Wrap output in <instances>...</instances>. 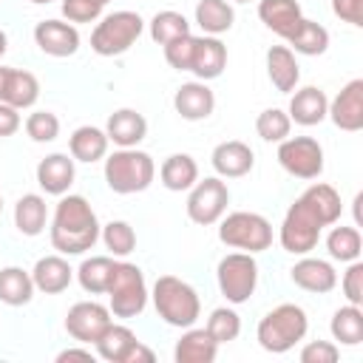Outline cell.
I'll list each match as a JSON object with an SVG mask.
<instances>
[{"instance_id": "6da1fadb", "label": "cell", "mask_w": 363, "mask_h": 363, "mask_svg": "<svg viewBox=\"0 0 363 363\" xmlns=\"http://www.w3.org/2000/svg\"><path fill=\"white\" fill-rule=\"evenodd\" d=\"M343 213L340 193L326 182H312L286 210L278 241L292 255H306L318 247L323 227L337 224Z\"/></svg>"}, {"instance_id": "7a4b0ae2", "label": "cell", "mask_w": 363, "mask_h": 363, "mask_svg": "<svg viewBox=\"0 0 363 363\" xmlns=\"http://www.w3.org/2000/svg\"><path fill=\"white\" fill-rule=\"evenodd\" d=\"M99 218L85 196H60L51 218V247L60 255H82L99 241Z\"/></svg>"}, {"instance_id": "3957f363", "label": "cell", "mask_w": 363, "mask_h": 363, "mask_svg": "<svg viewBox=\"0 0 363 363\" xmlns=\"http://www.w3.org/2000/svg\"><path fill=\"white\" fill-rule=\"evenodd\" d=\"M150 301L156 306V315L167 323V326H176V329H187L199 320L201 315V298L199 292L176 278V275H159L153 289H150Z\"/></svg>"}, {"instance_id": "277c9868", "label": "cell", "mask_w": 363, "mask_h": 363, "mask_svg": "<svg viewBox=\"0 0 363 363\" xmlns=\"http://www.w3.org/2000/svg\"><path fill=\"white\" fill-rule=\"evenodd\" d=\"M309 332V318L298 303H278L275 309H269L255 329L258 346L264 352L272 354H284L289 349H295Z\"/></svg>"}, {"instance_id": "5b68a950", "label": "cell", "mask_w": 363, "mask_h": 363, "mask_svg": "<svg viewBox=\"0 0 363 363\" xmlns=\"http://www.w3.org/2000/svg\"><path fill=\"white\" fill-rule=\"evenodd\" d=\"M105 184L119 193V196H130V193H142L153 184L156 179V162L150 153L139 150V147H116L111 156H105Z\"/></svg>"}, {"instance_id": "8992f818", "label": "cell", "mask_w": 363, "mask_h": 363, "mask_svg": "<svg viewBox=\"0 0 363 363\" xmlns=\"http://www.w3.org/2000/svg\"><path fill=\"white\" fill-rule=\"evenodd\" d=\"M105 295H108V309L113 318L142 315L147 306V298H150L147 284H145V272L130 261H116Z\"/></svg>"}, {"instance_id": "52a82bcc", "label": "cell", "mask_w": 363, "mask_h": 363, "mask_svg": "<svg viewBox=\"0 0 363 363\" xmlns=\"http://www.w3.org/2000/svg\"><path fill=\"white\" fill-rule=\"evenodd\" d=\"M142 31L145 20L130 9H119L99 17V23L91 31V48L99 57H119L142 37Z\"/></svg>"}, {"instance_id": "ba28073f", "label": "cell", "mask_w": 363, "mask_h": 363, "mask_svg": "<svg viewBox=\"0 0 363 363\" xmlns=\"http://www.w3.org/2000/svg\"><path fill=\"white\" fill-rule=\"evenodd\" d=\"M218 241L241 252H264L272 247V224L261 213L235 210L218 218Z\"/></svg>"}, {"instance_id": "9c48e42d", "label": "cell", "mask_w": 363, "mask_h": 363, "mask_svg": "<svg viewBox=\"0 0 363 363\" xmlns=\"http://www.w3.org/2000/svg\"><path fill=\"white\" fill-rule=\"evenodd\" d=\"M216 281L227 303H247L258 286V264L252 252H230L216 267Z\"/></svg>"}, {"instance_id": "30bf717a", "label": "cell", "mask_w": 363, "mask_h": 363, "mask_svg": "<svg viewBox=\"0 0 363 363\" xmlns=\"http://www.w3.org/2000/svg\"><path fill=\"white\" fill-rule=\"evenodd\" d=\"M278 164L303 182H312L323 173V147L312 136H286L278 142Z\"/></svg>"}, {"instance_id": "8fae6325", "label": "cell", "mask_w": 363, "mask_h": 363, "mask_svg": "<svg viewBox=\"0 0 363 363\" xmlns=\"http://www.w3.org/2000/svg\"><path fill=\"white\" fill-rule=\"evenodd\" d=\"M227 204H230V190L221 182V176L199 179L187 193V216L193 224L201 227L218 224V218L227 213Z\"/></svg>"}, {"instance_id": "7c38bea8", "label": "cell", "mask_w": 363, "mask_h": 363, "mask_svg": "<svg viewBox=\"0 0 363 363\" xmlns=\"http://www.w3.org/2000/svg\"><path fill=\"white\" fill-rule=\"evenodd\" d=\"M108 326H111V309L96 301H77L65 315V332L82 346L96 343Z\"/></svg>"}, {"instance_id": "4fadbf2b", "label": "cell", "mask_w": 363, "mask_h": 363, "mask_svg": "<svg viewBox=\"0 0 363 363\" xmlns=\"http://www.w3.org/2000/svg\"><path fill=\"white\" fill-rule=\"evenodd\" d=\"M34 43L48 57H71L79 51V31L68 20H40L34 26Z\"/></svg>"}, {"instance_id": "5bb4252c", "label": "cell", "mask_w": 363, "mask_h": 363, "mask_svg": "<svg viewBox=\"0 0 363 363\" xmlns=\"http://www.w3.org/2000/svg\"><path fill=\"white\" fill-rule=\"evenodd\" d=\"M326 116L335 122V128L346 133H357L363 128V79H349L335 99H329Z\"/></svg>"}, {"instance_id": "9a60e30c", "label": "cell", "mask_w": 363, "mask_h": 363, "mask_svg": "<svg viewBox=\"0 0 363 363\" xmlns=\"http://www.w3.org/2000/svg\"><path fill=\"white\" fill-rule=\"evenodd\" d=\"M40 99V79L31 71L0 65V102L23 111Z\"/></svg>"}, {"instance_id": "2e32d148", "label": "cell", "mask_w": 363, "mask_h": 363, "mask_svg": "<svg viewBox=\"0 0 363 363\" xmlns=\"http://www.w3.org/2000/svg\"><path fill=\"white\" fill-rule=\"evenodd\" d=\"M289 278L295 286L306 289V292H315V295H326L337 286V269L332 267V261H323V258H312L309 252L292 264L289 269Z\"/></svg>"}, {"instance_id": "e0dca14e", "label": "cell", "mask_w": 363, "mask_h": 363, "mask_svg": "<svg viewBox=\"0 0 363 363\" xmlns=\"http://www.w3.org/2000/svg\"><path fill=\"white\" fill-rule=\"evenodd\" d=\"M210 162H213V170L221 179H241L255 167V153H252V147L247 142L227 139V142H218L213 147Z\"/></svg>"}, {"instance_id": "ac0fdd59", "label": "cell", "mask_w": 363, "mask_h": 363, "mask_svg": "<svg viewBox=\"0 0 363 363\" xmlns=\"http://www.w3.org/2000/svg\"><path fill=\"white\" fill-rule=\"evenodd\" d=\"M173 108L182 119L187 122H201L207 119L213 111H216V94L210 91L207 82L201 79H193V82H184L176 88L173 94Z\"/></svg>"}, {"instance_id": "d6986e66", "label": "cell", "mask_w": 363, "mask_h": 363, "mask_svg": "<svg viewBox=\"0 0 363 363\" xmlns=\"http://www.w3.org/2000/svg\"><path fill=\"white\" fill-rule=\"evenodd\" d=\"M74 179H77V167H74V156L68 153H48L37 164V184L48 196H65Z\"/></svg>"}, {"instance_id": "ffe728a7", "label": "cell", "mask_w": 363, "mask_h": 363, "mask_svg": "<svg viewBox=\"0 0 363 363\" xmlns=\"http://www.w3.org/2000/svg\"><path fill=\"white\" fill-rule=\"evenodd\" d=\"M227 68V45L218 37H196V48H193V60H190V74H196V79L210 82L216 77H221Z\"/></svg>"}, {"instance_id": "44dd1931", "label": "cell", "mask_w": 363, "mask_h": 363, "mask_svg": "<svg viewBox=\"0 0 363 363\" xmlns=\"http://www.w3.org/2000/svg\"><path fill=\"white\" fill-rule=\"evenodd\" d=\"M326 111H329V96L318 85L295 88L292 91V99H289V108H286L289 119L295 125H303V128L320 125L326 119Z\"/></svg>"}, {"instance_id": "7402d4cb", "label": "cell", "mask_w": 363, "mask_h": 363, "mask_svg": "<svg viewBox=\"0 0 363 363\" xmlns=\"http://www.w3.org/2000/svg\"><path fill=\"white\" fill-rule=\"evenodd\" d=\"M31 281H34V289L45 292V295H60L71 286L74 281V269L71 264L65 261V255H43L37 258L34 269H31Z\"/></svg>"}, {"instance_id": "603a6c76", "label": "cell", "mask_w": 363, "mask_h": 363, "mask_svg": "<svg viewBox=\"0 0 363 363\" xmlns=\"http://www.w3.org/2000/svg\"><path fill=\"white\" fill-rule=\"evenodd\" d=\"M105 133L116 147H136L147 136V119L133 108H119L108 116Z\"/></svg>"}, {"instance_id": "cb8c5ba5", "label": "cell", "mask_w": 363, "mask_h": 363, "mask_svg": "<svg viewBox=\"0 0 363 363\" xmlns=\"http://www.w3.org/2000/svg\"><path fill=\"white\" fill-rule=\"evenodd\" d=\"M258 17L272 34L289 40V34L303 20V11L298 0H258Z\"/></svg>"}, {"instance_id": "d4e9b609", "label": "cell", "mask_w": 363, "mask_h": 363, "mask_svg": "<svg viewBox=\"0 0 363 363\" xmlns=\"http://www.w3.org/2000/svg\"><path fill=\"white\" fill-rule=\"evenodd\" d=\"M216 354H218V343L210 337L207 329H196V326H187L173 346L176 363H213Z\"/></svg>"}, {"instance_id": "484cf974", "label": "cell", "mask_w": 363, "mask_h": 363, "mask_svg": "<svg viewBox=\"0 0 363 363\" xmlns=\"http://www.w3.org/2000/svg\"><path fill=\"white\" fill-rule=\"evenodd\" d=\"M267 74L281 94H292L301 82V65L295 60V51L289 45H272L267 51Z\"/></svg>"}, {"instance_id": "4316f807", "label": "cell", "mask_w": 363, "mask_h": 363, "mask_svg": "<svg viewBox=\"0 0 363 363\" xmlns=\"http://www.w3.org/2000/svg\"><path fill=\"white\" fill-rule=\"evenodd\" d=\"M108 133L96 125H79L71 136H68V153L74 156V162H85L94 164L99 159L108 156Z\"/></svg>"}, {"instance_id": "83f0119b", "label": "cell", "mask_w": 363, "mask_h": 363, "mask_svg": "<svg viewBox=\"0 0 363 363\" xmlns=\"http://www.w3.org/2000/svg\"><path fill=\"white\" fill-rule=\"evenodd\" d=\"M45 224H48V204H45V199L40 193H23L17 199V204H14V227L23 235L34 238V235H40L45 230Z\"/></svg>"}, {"instance_id": "f1b7e54d", "label": "cell", "mask_w": 363, "mask_h": 363, "mask_svg": "<svg viewBox=\"0 0 363 363\" xmlns=\"http://www.w3.org/2000/svg\"><path fill=\"white\" fill-rule=\"evenodd\" d=\"M159 179L173 193L190 190L199 182V164H196V159L190 153H170L159 167Z\"/></svg>"}, {"instance_id": "f546056e", "label": "cell", "mask_w": 363, "mask_h": 363, "mask_svg": "<svg viewBox=\"0 0 363 363\" xmlns=\"http://www.w3.org/2000/svg\"><path fill=\"white\" fill-rule=\"evenodd\" d=\"M235 23V9L230 0H199L196 3V26L210 34V37H221L224 31H230Z\"/></svg>"}, {"instance_id": "4dcf8cb0", "label": "cell", "mask_w": 363, "mask_h": 363, "mask_svg": "<svg viewBox=\"0 0 363 363\" xmlns=\"http://www.w3.org/2000/svg\"><path fill=\"white\" fill-rule=\"evenodd\" d=\"M31 272L23 267H3L0 269V303L6 306H26L34 298Z\"/></svg>"}, {"instance_id": "1f68e13d", "label": "cell", "mask_w": 363, "mask_h": 363, "mask_svg": "<svg viewBox=\"0 0 363 363\" xmlns=\"http://www.w3.org/2000/svg\"><path fill=\"white\" fill-rule=\"evenodd\" d=\"M113 255H91L85 258L74 275L79 281V286L91 295H105L108 292V284H111V275H113Z\"/></svg>"}, {"instance_id": "d6a6232c", "label": "cell", "mask_w": 363, "mask_h": 363, "mask_svg": "<svg viewBox=\"0 0 363 363\" xmlns=\"http://www.w3.org/2000/svg\"><path fill=\"white\" fill-rule=\"evenodd\" d=\"M136 340H139V337H136V332H133L130 326L111 320V326L99 335V340L94 343V349H96V357H102V360H108V363H122L125 354H128V349H130Z\"/></svg>"}, {"instance_id": "836d02e7", "label": "cell", "mask_w": 363, "mask_h": 363, "mask_svg": "<svg viewBox=\"0 0 363 363\" xmlns=\"http://www.w3.org/2000/svg\"><path fill=\"white\" fill-rule=\"evenodd\" d=\"M329 332L340 346H360L363 343V309L354 303L335 309L329 320Z\"/></svg>"}, {"instance_id": "e575fe53", "label": "cell", "mask_w": 363, "mask_h": 363, "mask_svg": "<svg viewBox=\"0 0 363 363\" xmlns=\"http://www.w3.org/2000/svg\"><path fill=\"white\" fill-rule=\"evenodd\" d=\"M289 48L292 51H298V54H303V57H320V54H326V48H329V31L320 26V23H315V20H301L298 23V28L289 34Z\"/></svg>"}, {"instance_id": "d590c367", "label": "cell", "mask_w": 363, "mask_h": 363, "mask_svg": "<svg viewBox=\"0 0 363 363\" xmlns=\"http://www.w3.org/2000/svg\"><path fill=\"white\" fill-rule=\"evenodd\" d=\"M326 250H329V258L332 261H340V264H349V261H357L360 252H363V238H360V230L357 227H332L329 235H326Z\"/></svg>"}, {"instance_id": "8d00e7d4", "label": "cell", "mask_w": 363, "mask_h": 363, "mask_svg": "<svg viewBox=\"0 0 363 363\" xmlns=\"http://www.w3.org/2000/svg\"><path fill=\"white\" fill-rule=\"evenodd\" d=\"M147 31H150V40L159 43V45H167L170 40L176 37H184L190 34V23L182 11H173V9H164V11H156L147 23Z\"/></svg>"}, {"instance_id": "74e56055", "label": "cell", "mask_w": 363, "mask_h": 363, "mask_svg": "<svg viewBox=\"0 0 363 363\" xmlns=\"http://www.w3.org/2000/svg\"><path fill=\"white\" fill-rule=\"evenodd\" d=\"M99 238L105 244V250L113 255V258H125L136 250V233L128 221H108L102 230H99Z\"/></svg>"}, {"instance_id": "f35d334b", "label": "cell", "mask_w": 363, "mask_h": 363, "mask_svg": "<svg viewBox=\"0 0 363 363\" xmlns=\"http://www.w3.org/2000/svg\"><path fill=\"white\" fill-rule=\"evenodd\" d=\"M204 329H207L210 337L221 346V343H230V340H235V337L241 335V318H238V312H235L233 306H218V309L210 312Z\"/></svg>"}, {"instance_id": "ab89813d", "label": "cell", "mask_w": 363, "mask_h": 363, "mask_svg": "<svg viewBox=\"0 0 363 363\" xmlns=\"http://www.w3.org/2000/svg\"><path fill=\"white\" fill-rule=\"evenodd\" d=\"M255 130L264 142H284L292 130V119L281 108H264L255 119Z\"/></svg>"}, {"instance_id": "60d3db41", "label": "cell", "mask_w": 363, "mask_h": 363, "mask_svg": "<svg viewBox=\"0 0 363 363\" xmlns=\"http://www.w3.org/2000/svg\"><path fill=\"white\" fill-rule=\"evenodd\" d=\"M26 133L31 136V142H40V145L54 142L60 136V116L51 113V111H34V113H28Z\"/></svg>"}, {"instance_id": "b9f144b4", "label": "cell", "mask_w": 363, "mask_h": 363, "mask_svg": "<svg viewBox=\"0 0 363 363\" xmlns=\"http://www.w3.org/2000/svg\"><path fill=\"white\" fill-rule=\"evenodd\" d=\"M164 48V60L170 68L176 71H190V60H193V48H196V34H184V37H176L170 40Z\"/></svg>"}, {"instance_id": "7bdbcfd3", "label": "cell", "mask_w": 363, "mask_h": 363, "mask_svg": "<svg viewBox=\"0 0 363 363\" xmlns=\"http://www.w3.org/2000/svg\"><path fill=\"white\" fill-rule=\"evenodd\" d=\"M60 9H62V17L77 26V23H96L105 11V3H99V0H62Z\"/></svg>"}, {"instance_id": "ee69618b", "label": "cell", "mask_w": 363, "mask_h": 363, "mask_svg": "<svg viewBox=\"0 0 363 363\" xmlns=\"http://www.w3.org/2000/svg\"><path fill=\"white\" fill-rule=\"evenodd\" d=\"M340 289L346 295V303H354V306L363 303V264H360V258L349 261V267L340 278Z\"/></svg>"}, {"instance_id": "f6af8a7d", "label": "cell", "mask_w": 363, "mask_h": 363, "mask_svg": "<svg viewBox=\"0 0 363 363\" xmlns=\"http://www.w3.org/2000/svg\"><path fill=\"white\" fill-rule=\"evenodd\" d=\"M301 363H337L340 357V349L337 343L332 340H309L303 349H301Z\"/></svg>"}, {"instance_id": "bcb514c9", "label": "cell", "mask_w": 363, "mask_h": 363, "mask_svg": "<svg viewBox=\"0 0 363 363\" xmlns=\"http://www.w3.org/2000/svg\"><path fill=\"white\" fill-rule=\"evenodd\" d=\"M332 11L349 26H363V0H332Z\"/></svg>"}, {"instance_id": "7dc6e473", "label": "cell", "mask_w": 363, "mask_h": 363, "mask_svg": "<svg viewBox=\"0 0 363 363\" xmlns=\"http://www.w3.org/2000/svg\"><path fill=\"white\" fill-rule=\"evenodd\" d=\"M17 130H20V111L11 108V105H6V102H0V139L3 136H11Z\"/></svg>"}, {"instance_id": "c3c4849f", "label": "cell", "mask_w": 363, "mask_h": 363, "mask_svg": "<svg viewBox=\"0 0 363 363\" xmlns=\"http://www.w3.org/2000/svg\"><path fill=\"white\" fill-rule=\"evenodd\" d=\"M153 360H156L153 349H147L142 340H136V343L128 349V354H125V360H122V363H153Z\"/></svg>"}, {"instance_id": "681fc988", "label": "cell", "mask_w": 363, "mask_h": 363, "mask_svg": "<svg viewBox=\"0 0 363 363\" xmlns=\"http://www.w3.org/2000/svg\"><path fill=\"white\" fill-rule=\"evenodd\" d=\"M94 352L91 349H77V346H71V349H62L60 354H57V363H65V360H85V363H94Z\"/></svg>"}, {"instance_id": "f907efd6", "label": "cell", "mask_w": 363, "mask_h": 363, "mask_svg": "<svg viewBox=\"0 0 363 363\" xmlns=\"http://www.w3.org/2000/svg\"><path fill=\"white\" fill-rule=\"evenodd\" d=\"M6 48H9V37H6V31L0 28V60H3V54H6Z\"/></svg>"}, {"instance_id": "816d5d0a", "label": "cell", "mask_w": 363, "mask_h": 363, "mask_svg": "<svg viewBox=\"0 0 363 363\" xmlns=\"http://www.w3.org/2000/svg\"><path fill=\"white\" fill-rule=\"evenodd\" d=\"M31 3H37V6H45V3H54V0H31Z\"/></svg>"}, {"instance_id": "f5cc1de1", "label": "cell", "mask_w": 363, "mask_h": 363, "mask_svg": "<svg viewBox=\"0 0 363 363\" xmlns=\"http://www.w3.org/2000/svg\"><path fill=\"white\" fill-rule=\"evenodd\" d=\"M233 3H250V0H233Z\"/></svg>"}, {"instance_id": "db71d44e", "label": "cell", "mask_w": 363, "mask_h": 363, "mask_svg": "<svg viewBox=\"0 0 363 363\" xmlns=\"http://www.w3.org/2000/svg\"><path fill=\"white\" fill-rule=\"evenodd\" d=\"M0 213H3V196H0Z\"/></svg>"}, {"instance_id": "11a10c76", "label": "cell", "mask_w": 363, "mask_h": 363, "mask_svg": "<svg viewBox=\"0 0 363 363\" xmlns=\"http://www.w3.org/2000/svg\"><path fill=\"white\" fill-rule=\"evenodd\" d=\"M99 3H105V6H108V0H99Z\"/></svg>"}]
</instances>
